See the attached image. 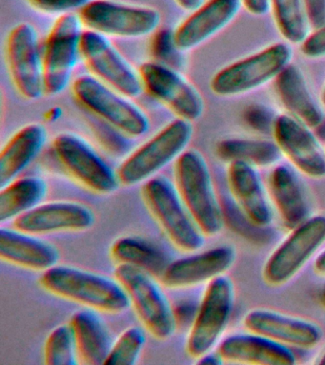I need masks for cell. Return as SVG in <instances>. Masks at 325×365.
Wrapping results in <instances>:
<instances>
[{"label":"cell","mask_w":325,"mask_h":365,"mask_svg":"<svg viewBox=\"0 0 325 365\" xmlns=\"http://www.w3.org/2000/svg\"><path fill=\"white\" fill-rule=\"evenodd\" d=\"M225 362L221 356L219 355L218 351L216 353L208 352L201 356V358L196 359L198 364H208V365H221Z\"/></svg>","instance_id":"obj_41"},{"label":"cell","mask_w":325,"mask_h":365,"mask_svg":"<svg viewBox=\"0 0 325 365\" xmlns=\"http://www.w3.org/2000/svg\"><path fill=\"white\" fill-rule=\"evenodd\" d=\"M95 221V213L88 205L79 202L55 201L36 205L14 220L13 225L16 230L41 236L87 230Z\"/></svg>","instance_id":"obj_18"},{"label":"cell","mask_w":325,"mask_h":365,"mask_svg":"<svg viewBox=\"0 0 325 365\" xmlns=\"http://www.w3.org/2000/svg\"><path fill=\"white\" fill-rule=\"evenodd\" d=\"M0 222L14 221L41 204L48 185L39 176L19 177L0 188Z\"/></svg>","instance_id":"obj_29"},{"label":"cell","mask_w":325,"mask_h":365,"mask_svg":"<svg viewBox=\"0 0 325 365\" xmlns=\"http://www.w3.org/2000/svg\"><path fill=\"white\" fill-rule=\"evenodd\" d=\"M110 254L118 264L138 268L159 279L171 262L164 251L141 237H121L114 242Z\"/></svg>","instance_id":"obj_28"},{"label":"cell","mask_w":325,"mask_h":365,"mask_svg":"<svg viewBox=\"0 0 325 365\" xmlns=\"http://www.w3.org/2000/svg\"><path fill=\"white\" fill-rule=\"evenodd\" d=\"M325 242V215L311 216L274 250L262 269V279L269 287L288 284L309 262Z\"/></svg>","instance_id":"obj_11"},{"label":"cell","mask_w":325,"mask_h":365,"mask_svg":"<svg viewBox=\"0 0 325 365\" xmlns=\"http://www.w3.org/2000/svg\"><path fill=\"white\" fill-rule=\"evenodd\" d=\"M81 56L91 76L129 98L144 91L139 70L128 62L108 36L86 30L81 41Z\"/></svg>","instance_id":"obj_14"},{"label":"cell","mask_w":325,"mask_h":365,"mask_svg":"<svg viewBox=\"0 0 325 365\" xmlns=\"http://www.w3.org/2000/svg\"><path fill=\"white\" fill-rule=\"evenodd\" d=\"M244 325L248 332L304 349L316 346L324 336V331L316 322L268 308L250 310L244 316Z\"/></svg>","instance_id":"obj_17"},{"label":"cell","mask_w":325,"mask_h":365,"mask_svg":"<svg viewBox=\"0 0 325 365\" xmlns=\"http://www.w3.org/2000/svg\"><path fill=\"white\" fill-rule=\"evenodd\" d=\"M0 257L7 264L45 272L58 265L61 254L56 245L38 235L15 227H2L0 230Z\"/></svg>","instance_id":"obj_23"},{"label":"cell","mask_w":325,"mask_h":365,"mask_svg":"<svg viewBox=\"0 0 325 365\" xmlns=\"http://www.w3.org/2000/svg\"><path fill=\"white\" fill-rule=\"evenodd\" d=\"M276 28L289 44L301 45L310 34L304 0H270Z\"/></svg>","instance_id":"obj_31"},{"label":"cell","mask_w":325,"mask_h":365,"mask_svg":"<svg viewBox=\"0 0 325 365\" xmlns=\"http://www.w3.org/2000/svg\"><path fill=\"white\" fill-rule=\"evenodd\" d=\"M47 130L41 123H30L18 131L0 153V188L10 184L41 153L47 142Z\"/></svg>","instance_id":"obj_26"},{"label":"cell","mask_w":325,"mask_h":365,"mask_svg":"<svg viewBox=\"0 0 325 365\" xmlns=\"http://www.w3.org/2000/svg\"><path fill=\"white\" fill-rule=\"evenodd\" d=\"M141 196L145 207L174 247L187 253L201 250L206 236L194 221L175 184L165 176H154L144 182Z\"/></svg>","instance_id":"obj_3"},{"label":"cell","mask_w":325,"mask_h":365,"mask_svg":"<svg viewBox=\"0 0 325 365\" xmlns=\"http://www.w3.org/2000/svg\"><path fill=\"white\" fill-rule=\"evenodd\" d=\"M279 101L286 113L311 128H319L324 120L322 105L319 104L298 66L288 65L274 80Z\"/></svg>","instance_id":"obj_25"},{"label":"cell","mask_w":325,"mask_h":365,"mask_svg":"<svg viewBox=\"0 0 325 365\" xmlns=\"http://www.w3.org/2000/svg\"><path fill=\"white\" fill-rule=\"evenodd\" d=\"M47 365H76L79 362L75 334L70 324H61L48 335L44 349Z\"/></svg>","instance_id":"obj_32"},{"label":"cell","mask_w":325,"mask_h":365,"mask_svg":"<svg viewBox=\"0 0 325 365\" xmlns=\"http://www.w3.org/2000/svg\"><path fill=\"white\" fill-rule=\"evenodd\" d=\"M215 153L227 164L244 162L256 168L275 167L282 156L274 140L253 138L222 139L216 143Z\"/></svg>","instance_id":"obj_30"},{"label":"cell","mask_w":325,"mask_h":365,"mask_svg":"<svg viewBox=\"0 0 325 365\" xmlns=\"http://www.w3.org/2000/svg\"><path fill=\"white\" fill-rule=\"evenodd\" d=\"M69 324L75 334L76 350L81 364H105L113 345L112 336L96 311H76Z\"/></svg>","instance_id":"obj_27"},{"label":"cell","mask_w":325,"mask_h":365,"mask_svg":"<svg viewBox=\"0 0 325 365\" xmlns=\"http://www.w3.org/2000/svg\"><path fill=\"white\" fill-rule=\"evenodd\" d=\"M102 124L104 130H96V138L105 150L108 151L111 155L116 157H121L129 153L130 144L126 139L128 136L111 125H109V130H107L108 125L104 122Z\"/></svg>","instance_id":"obj_34"},{"label":"cell","mask_w":325,"mask_h":365,"mask_svg":"<svg viewBox=\"0 0 325 365\" xmlns=\"http://www.w3.org/2000/svg\"><path fill=\"white\" fill-rule=\"evenodd\" d=\"M8 71L16 91L26 100L44 94L42 51L35 26L21 22L11 30L5 47Z\"/></svg>","instance_id":"obj_15"},{"label":"cell","mask_w":325,"mask_h":365,"mask_svg":"<svg viewBox=\"0 0 325 365\" xmlns=\"http://www.w3.org/2000/svg\"><path fill=\"white\" fill-rule=\"evenodd\" d=\"M238 252L233 245H221L171 262L159 281L170 289H185L210 282L233 267Z\"/></svg>","instance_id":"obj_19"},{"label":"cell","mask_w":325,"mask_h":365,"mask_svg":"<svg viewBox=\"0 0 325 365\" xmlns=\"http://www.w3.org/2000/svg\"><path fill=\"white\" fill-rule=\"evenodd\" d=\"M299 171L287 165H276L268 178V193L282 224L290 231L309 219L312 207Z\"/></svg>","instance_id":"obj_22"},{"label":"cell","mask_w":325,"mask_h":365,"mask_svg":"<svg viewBox=\"0 0 325 365\" xmlns=\"http://www.w3.org/2000/svg\"><path fill=\"white\" fill-rule=\"evenodd\" d=\"M52 148L65 171L91 192L108 195L121 185L116 170L78 134L59 133L53 140Z\"/></svg>","instance_id":"obj_10"},{"label":"cell","mask_w":325,"mask_h":365,"mask_svg":"<svg viewBox=\"0 0 325 365\" xmlns=\"http://www.w3.org/2000/svg\"><path fill=\"white\" fill-rule=\"evenodd\" d=\"M175 2L184 10L193 11L201 7L205 0H175Z\"/></svg>","instance_id":"obj_42"},{"label":"cell","mask_w":325,"mask_h":365,"mask_svg":"<svg viewBox=\"0 0 325 365\" xmlns=\"http://www.w3.org/2000/svg\"><path fill=\"white\" fill-rule=\"evenodd\" d=\"M176 51H181L176 48L175 40H174V31L162 29L154 36L152 44H151V53L154 60L162 64L166 65V61L176 56ZM182 53V51H181Z\"/></svg>","instance_id":"obj_36"},{"label":"cell","mask_w":325,"mask_h":365,"mask_svg":"<svg viewBox=\"0 0 325 365\" xmlns=\"http://www.w3.org/2000/svg\"><path fill=\"white\" fill-rule=\"evenodd\" d=\"M292 58L289 43H274L216 71L210 81L211 91L219 97L250 93L274 81Z\"/></svg>","instance_id":"obj_6"},{"label":"cell","mask_w":325,"mask_h":365,"mask_svg":"<svg viewBox=\"0 0 325 365\" xmlns=\"http://www.w3.org/2000/svg\"><path fill=\"white\" fill-rule=\"evenodd\" d=\"M175 185L191 216L206 237L224 230V210L211 175L209 165L199 150H186L176 160Z\"/></svg>","instance_id":"obj_2"},{"label":"cell","mask_w":325,"mask_h":365,"mask_svg":"<svg viewBox=\"0 0 325 365\" xmlns=\"http://www.w3.org/2000/svg\"><path fill=\"white\" fill-rule=\"evenodd\" d=\"M39 284L51 295L96 312L121 314L131 307L118 279L71 265H56L45 271Z\"/></svg>","instance_id":"obj_1"},{"label":"cell","mask_w":325,"mask_h":365,"mask_svg":"<svg viewBox=\"0 0 325 365\" xmlns=\"http://www.w3.org/2000/svg\"><path fill=\"white\" fill-rule=\"evenodd\" d=\"M72 91L76 102L88 113L125 135L136 138L149 130V117L139 106L93 76L78 77Z\"/></svg>","instance_id":"obj_5"},{"label":"cell","mask_w":325,"mask_h":365,"mask_svg":"<svg viewBox=\"0 0 325 365\" xmlns=\"http://www.w3.org/2000/svg\"><path fill=\"white\" fill-rule=\"evenodd\" d=\"M272 130L274 141L293 168L309 178H324L325 148L312 128L282 113L276 117Z\"/></svg>","instance_id":"obj_16"},{"label":"cell","mask_w":325,"mask_h":365,"mask_svg":"<svg viewBox=\"0 0 325 365\" xmlns=\"http://www.w3.org/2000/svg\"><path fill=\"white\" fill-rule=\"evenodd\" d=\"M314 271L316 275L325 277V250L316 257L314 262Z\"/></svg>","instance_id":"obj_43"},{"label":"cell","mask_w":325,"mask_h":365,"mask_svg":"<svg viewBox=\"0 0 325 365\" xmlns=\"http://www.w3.org/2000/svg\"><path fill=\"white\" fill-rule=\"evenodd\" d=\"M193 134L192 122L176 118L168 123L125 157L116 170L121 185L133 187L153 178L187 150Z\"/></svg>","instance_id":"obj_4"},{"label":"cell","mask_w":325,"mask_h":365,"mask_svg":"<svg viewBox=\"0 0 325 365\" xmlns=\"http://www.w3.org/2000/svg\"><path fill=\"white\" fill-rule=\"evenodd\" d=\"M96 0H28L30 6L41 13L61 14L75 13Z\"/></svg>","instance_id":"obj_35"},{"label":"cell","mask_w":325,"mask_h":365,"mask_svg":"<svg viewBox=\"0 0 325 365\" xmlns=\"http://www.w3.org/2000/svg\"><path fill=\"white\" fill-rule=\"evenodd\" d=\"M301 51L309 59L325 57V25L308 34L301 44Z\"/></svg>","instance_id":"obj_37"},{"label":"cell","mask_w":325,"mask_h":365,"mask_svg":"<svg viewBox=\"0 0 325 365\" xmlns=\"http://www.w3.org/2000/svg\"><path fill=\"white\" fill-rule=\"evenodd\" d=\"M316 362L318 364L325 365V351L324 353L321 354V356H319L318 361H316Z\"/></svg>","instance_id":"obj_44"},{"label":"cell","mask_w":325,"mask_h":365,"mask_svg":"<svg viewBox=\"0 0 325 365\" xmlns=\"http://www.w3.org/2000/svg\"><path fill=\"white\" fill-rule=\"evenodd\" d=\"M311 29L316 30L325 25V0H304Z\"/></svg>","instance_id":"obj_39"},{"label":"cell","mask_w":325,"mask_h":365,"mask_svg":"<svg viewBox=\"0 0 325 365\" xmlns=\"http://www.w3.org/2000/svg\"><path fill=\"white\" fill-rule=\"evenodd\" d=\"M218 352L224 361L233 364L293 365L296 362L295 354L287 345L252 332L227 336Z\"/></svg>","instance_id":"obj_24"},{"label":"cell","mask_w":325,"mask_h":365,"mask_svg":"<svg viewBox=\"0 0 325 365\" xmlns=\"http://www.w3.org/2000/svg\"><path fill=\"white\" fill-rule=\"evenodd\" d=\"M145 342L146 336L142 328L128 327L113 342L105 364H136L141 358Z\"/></svg>","instance_id":"obj_33"},{"label":"cell","mask_w":325,"mask_h":365,"mask_svg":"<svg viewBox=\"0 0 325 365\" xmlns=\"http://www.w3.org/2000/svg\"><path fill=\"white\" fill-rule=\"evenodd\" d=\"M322 304H324V307H325V289L324 290V293H322Z\"/></svg>","instance_id":"obj_46"},{"label":"cell","mask_w":325,"mask_h":365,"mask_svg":"<svg viewBox=\"0 0 325 365\" xmlns=\"http://www.w3.org/2000/svg\"><path fill=\"white\" fill-rule=\"evenodd\" d=\"M227 182L239 210L256 227H266L273 221L270 196L258 168L244 162L228 164Z\"/></svg>","instance_id":"obj_21"},{"label":"cell","mask_w":325,"mask_h":365,"mask_svg":"<svg viewBox=\"0 0 325 365\" xmlns=\"http://www.w3.org/2000/svg\"><path fill=\"white\" fill-rule=\"evenodd\" d=\"M139 73L144 90L176 118L193 123L204 115L205 103L201 93L175 68L151 60L142 63Z\"/></svg>","instance_id":"obj_13"},{"label":"cell","mask_w":325,"mask_h":365,"mask_svg":"<svg viewBox=\"0 0 325 365\" xmlns=\"http://www.w3.org/2000/svg\"><path fill=\"white\" fill-rule=\"evenodd\" d=\"M114 274L126 291L144 329L159 341L170 339L176 330L173 304L156 278L126 264H118Z\"/></svg>","instance_id":"obj_7"},{"label":"cell","mask_w":325,"mask_h":365,"mask_svg":"<svg viewBox=\"0 0 325 365\" xmlns=\"http://www.w3.org/2000/svg\"><path fill=\"white\" fill-rule=\"evenodd\" d=\"M241 6V0H207L174 31L176 48L184 53L204 44L236 19Z\"/></svg>","instance_id":"obj_20"},{"label":"cell","mask_w":325,"mask_h":365,"mask_svg":"<svg viewBox=\"0 0 325 365\" xmlns=\"http://www.w3.org/2000/svg\"><path fill=\"white\" fill-rule=\"evenodd\" d=\"M321 105L324 106V107H325V88L324 91H322L321 94Z\"/></svg>","instance_id":"obj_45"},{"label":"cell","mask_w":325,"mask_h":365,"mask_svg":"<svg viewBox=\"0 0 325 365\" xmlns=\"http://www.w3.org/2000/svg\"><path fill=\"white\" fill-rule=\"evenodd\" d=\"M87 30L105 36L139 38L158 31L161 14L156 9L128 5L110 0H96L79 11Z\"/></svg>","instance_id":"obj_12"},{"label":"cell","mask_w":325,"mask_h":365,"mask_svg":"<svg viewBox=\"0 0 325 365\" xmlns=\"http://www.w3.org/2000/svg\"><path fill=\"white\" fill-rule=\"evenodd\" d=\"M199 304L191 299H182L173 305L174 319L176 329L182 327H191L198 313Z\"/></svg>","instance_id":"obj_38"},{"label":"cell","mask_w":325,"mask_h":365,"mask_svg":"<svg viewBox=\"0 0 325 365\" xmlns=\"http://www.w3.org/2000/svg\"><path fill=\"white\" fill-rule=\"evenodd\" d=\"M235 304V285L222 275L208 282L188 334L186 352L198 359L210 352L226 329Z\"/></svg>","instance_id":"obj_9"},{"label":"cell","mask_w":325,"mask_h":365,"mask_svg":"<svg viewBox=\"0 0 325 365\" xmlns=\"http://www.w3.org/2000/svg\"><path fill=\"white\" fill-rule=\"evenodd\" d=\"M84 27L79 14L69 13L59 16L51 28L42 50L45 96H59L69 86L81 56Z\"/></svg>","instance_id":"obj_8"},{"label":"cell","mask_w":325,"mask_h":365,"mask_svg":"<svg viewBox=\"0 0 325 365\" xmlns=\"http://www.w3.org/2000/svg\"><path fill=\"white\" fill-rule=\"evenodd\" d=\"M245 10L256 16H265L270 10V0H241Z\"/></svg>","instance_id":"obj_40"}]
</instances>
